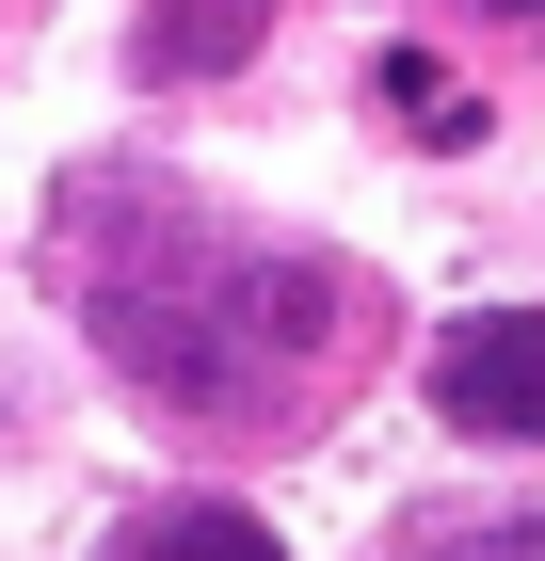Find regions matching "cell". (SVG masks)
Wrapping results in <instances>:
<instances>
[{"instance_id": "obj_2", "label": "cell", "mask_w": 545, "mask_h": 561, "mask_svg": "<svg viewBox=\"0 0 545 561\" xmlns=\"http://www.w3.org/2000/svg\"><path fill=\"white\" fill-rule=\"evenodd\" d=\"M257 33H273V0H145L128 65H145V81H225Z\"/></svg>"}, {"instance_id": "obj_3", "label": "cell", "mask_w": 545, "mask_h": 561, "mask_svg": "<svg viewBox=\"0 0 545 561\" xmlns=\"http://www.w3.org/2000/svg\"><path fill=\"white\" fill-rule=\"evenodd\" d=\"M96 561H289V546H273L241 497H161V514H128Z\"/></svg>"}, {"instance_id": "obj_1", "label": "cell", "mask_w": 545, "mask_h": 561, "mask_svg": "<svg viewBox=\"0 0 545 561\" xmlns=\"http://www.w3.org/2000/svg\"><path fill=\"white\" fill-rule=\"evenodd\" d=\"M433 417L530 449V433H545V305H498V321H465V337L433 353Z\"/></svg>"}, {"instance_id": "obj_5", "label": "cell", "mask_w": 545, "mask_h": 561, "mask_svg": "<svg viewBox=\"0 0 545 561\" xmlns=\"http://www.w3.org/2000/svg\"><path fill=\"white\" fill-rule=\"evenodd\" d=\"M481 16H545V0H481Z\"/></svg>"}, {"instance_id": "obj_4", "label": "cell", "mask_w": 545, "mask_h": 561, "mask_svg": "<svg viewBox=\"0 0 545 561\" xmlns=\"http://www.w3.org/2000/svg\"><path fill=\"white\" fill-rule=\"evenodd\" d=\"M401 561H545V514H450V529H418Z\"/></svg>"}]
</instances>
